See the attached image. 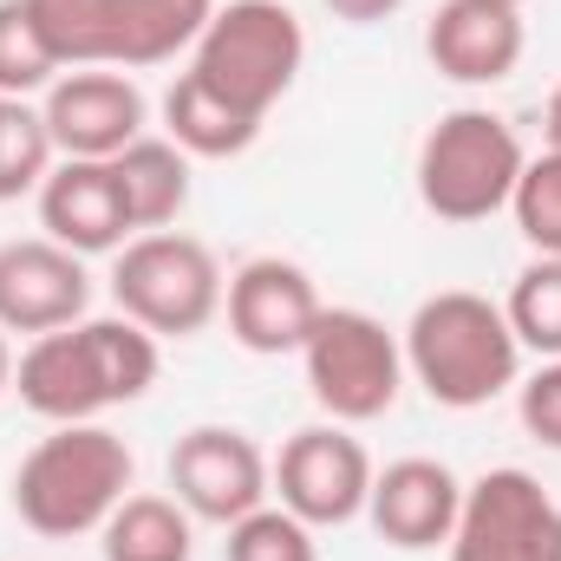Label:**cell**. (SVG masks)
<instances>
[{
    "label": "cell",
    "instance_id": "27",
    "mask_svg": "<svg viewBox=\"0 0 561 561\" xmlns=\"http://www.w3.org/2000/svg\"><path fill=\"white\" fill-rule=\"evenodd\" d=\"M405 0H327V13L333 20H346V26H379V20H392Z\"/></svg>",
    "mask_w": 561,
    "mask_h": 561
},
{
    "label": "cell",
    "instance_id": "19",
    "mask_svg": "<svg viewBox=\"0 0 561 561\" xmlns=\"http://www.w3.org/2000/svg\"><path fill=\"white\" fill-rule=\"evenodd\" d=\"M112 170H118V190H125V209H131V229L138 236L170 229L190 209V150H176L170 138H150L144 131L138 144H125L112 157Z\"/></svg>",
    "mask_w": 561,
    "mask_h": 561
},
{
    "label": "cell",
    "instance_id": "9",
    "mask_svg": "<svg viewBox=\"0 0 561 561\" xmlns=\"http://www.w3.org/2000/svg\"><path fill=\"white\" fill-rule=\"evenodd\" d=\"M170 490L196 523H242L249 510H262L275 496V470L262 457V444L236 424H196L176 437L170 450Z\"/></svg>",
    "mask_w": 561,
    "mask_h": 561
},
{
    "label": "cell",
    "instance_id": "10",
    "mask_svg": "<svg viewBox=\"0 0 561 561\" xmlns=\"http://www.w3.org/2000/svg\"><path fill=\"white\" fill-rule=\"evenodd\" d=\"M275 496L307 529H340L366 516L373 496V457L346 424H307L280 444L275 457Z\"/></svg>",
    "mask_w": 561,
    "mask_h": 561
},
{
    "label": "cell",
    "instance_id": "5",
    "mask_svg": "<svg viewBox=\"0 0 561 561\" xmlns=\"http://www.w3.org/2000/svg\"><path fill=\"white\" fill-rule=\"evenodd\" d=\"M300 66H307V33L280 0H229V7H216V20L203 26V39L190 53V72L203 85H216L229 105L255 112V118H268L294 92Z\"/></svg>",
    "mask_w": 561,
    "mask_h": 561
},
{
    "label": "cell",
    "instance_id": "25",
    "mask_svg": "<svg viewBox=\"0 0 561 561\" xmlns=\"http://www.w3.org/2000/svg\"><path fill=\"white\" fill-rule=\"evenodd\" d=\"M222 561H320V542H313V529H307L294 510L262 503V510H249L242 523H229Z\"/></svg>",
    "mask_w": 561,
    "mask_h": 561
},
{
    "label": "cell",
    "instance_id": "8",
    "mask_svg": "<svg viewBox=\"0 0 561 561\" xmlns=\"http://www.w3.org/2000/svg\"><path fill=\"white\" fill-rule=\"evenodd\" d=\"M450 561H561V503L529 470H483L463 483Z\"/></svg>",
    "mask_w": 561,
    "mask_h": 561
},
{
    "label": "cell",
    "instance_id": "30",
    "mask_svg": "<svg viewBox=\"0 0 561 561\" xmlns=\"http://www.w3.org/2000/svg\"><path fill=\"white\" fill-rule=\"evenodd\" d=\"M510 7H523V0H510Z\"/></svg>",
    "mask_w": 561,
    "mask_h": 561
},
{
    "label": "cell",
    "instance_id": "16",
    "mask_svg": "<svg viewBox=\"0 0 561 561\" xmlns=\"http://www.w3.org/2000/svg\"><path fill=\"white\" fill-rule=\"evenodd\" d=\"M457 510H463V483L450 463L437 457H399L386 470H373V496H366V516L379 529V542L424 556L437 542H450L457 529Z\"/></svg>",
    "mask_w": 561,
    "mask_h": 561
},
{
    "label": "cell",
    "instance_id": "15",
    "mask_svg": "<svg viewBox=\"0 0 561 561\" xmlns=\"http://www.w3.org/2000/svg\"><path fill=\"white\" fill-rule=\"evenodd\" d=\"M523 46V7L510 0H444L424 26V53L450 85H503Z\"/></svg>",
    "mask_w": 561,
    "mask_h": 561
},
{
    "label": "cell",
    "instance_id": "20",
    "mask_svg": "<svg viewBox=\"0 0 561 561\" xmlns=\"http://www.w3.org/2000/svg\"><path fill=\"white\" fill-rule=\"evenodd\" d=\"M99 536H105V561H190L196 556V516L176 496H125Z\"/></svg>",
    "mask_w": 561,
    "mask_h": 561
},
{
    "label": "cell",
    "instance_id": "13",
    "mask_svg": "<svg viewBox=\"0 0 561 561\" xmlns=\"http://www.w3.org/2000/svg\"><path fill=\"white\" fill-rule=\"evenodd\" d=\"M92 307V275L85 255L59 249L53 236H20L0 242V333H59L85 320Z\"/></svg>",
    "mask_w": 561,
    "mask_h": 561
},
{
    "label": "cell",
    "instance_id": "2",
    "mask_svg": "<svg viewBox=\"0 0 561 561\" xmlns=\"http://www.w3.org/2000/svg\"><path fill=\"white\" fill-rule=\"evenodd\" d=\"M131 477L138 457L118 431L53 424V437H39L13 470V516L46 542H72L112 523V510L131 496Z\"/></svg>",
    "mask_w": 561,
    "mask_h": 561
},
{
    "label": "cell",
    "instance_id": "23",
    "mask_svg": "<svg viewBox=\"0 0 561 561\" xmlns=\"http://www.w3.org/2000/svg\"><path fill=\"white\" fill-rule=\"evenodd\" d=\"M59 79V59L39 33L33 0H0V99H33Z\"/></svg>",
    "mask_w": 561,
    "mask_h": 561
},
{
    "label": "cell",
    "instance_id": "7",
    "mask_svg": "<svg viewBox=\"0 0 561 561\" xmlns=\"http://www.w3.org/2000/svg\"><path fill=\"white\" fill-rule=\"evenodd\" d=\"M222 268L209 255V242L176 236V229H150L131 236L112 262V300L125 320H138L157 340H190L222 313Z\"/></svg>",
    "mask_w": 561,
    "mask_h": 561
},
{
    "label": "cell",
    "instance_id": "18",
    "mask_svg": "<svg viewBox=\"0 0 561 561\" xmlns=\"http://www.w3.org/2000/svg\"><path fill=\"white\" fill-rule=\"evenodd\" d=\"M163 131L176 150L190 157H242L249 144L262 138V118L229 105L216 85H203L196 72H183L170 92H163Z\"/></svg>",
    "mask_w": 561,
    "mask_h": 561
},
{
    "label": "cell",
    "instance_id": "17",
    "mask_svg": "<svg viewBox=\"0 0 561 561\" xmlns=\"http://www.w3.org/2000/svg\"><path fill=\"white\" fill-rule=\"evenodd\" d=\"M216 0H105V66L138 72L176 53H196Z\"/></svg>",
    "mask_w": 561,
    "mask_h": 561
},
{
    "label": "cell",
    "instance_id": "14",
    "mask_svg": "<svg viewBox=\"0 0 561 561\" xmlns=\"http://www.w3.org/2000/svg\"><path fill=\"white\" fill-rule=\"evenodd\" d=\"M39 229L72 255H118L138 229L118 190V170L99 157H59L39 183Z\"/></svg>",
    "mask_w": 561,
    "mask_h": 561
},
{
    "label": "cell",
    "instance_id": "21",
    "mask_svg": "<svg viewBox=\"0 0 561 561\" xmlns=\"http://www.w3.org/2000/svg\"><path fill=\"white\" fill-rule=\"evenodd\" d=\"M59 144L46 131V112L33 99H0V203L39 196V183L53 176Z\"/></svg>",
    "mask_w": 561,
    "mask_h": 561
},
{
    "label": "cell",
    "instance_id": "3",
    "mask_svg": "<svg viewBox=\"0 0 561 561\" xmlns=\"http://www.w3.org/2000/svg\"><path fill=\"white\" fill-rule=\"evenodd\" d=\"M399 346H405V373L444 412H477V405L503 399L523 373V340L510 333L503 307L470 287H444V294L419 300Z\"/></svg>",
    "mask_w": 561,
    "mask_h": 561
},
{
    "label": "cell",
    "instance_id": "12",
    "mask_svg": "<svg viewBox=\"0 0 561 561\" xmlns=\"http://www.w3.org/2000/svg\"><path fill=\"white\" fill-rule=\"evenodd\" d=\"M222 313H229V333L236 346L262 353V359H280V353H300L313 320H320V287L300 262L287 255H255L242 262L229 287H222Z\"/></svg>",
    "mask_w": 561,
    "mask_h": 561
},
{
    "label": "cell",
    "instance_id": "28",
    "mask_svg": "<svg viewBox=\"0 0 561 561\" xmlns=\"http://www.w3.org/2000/svg\"><path fill=\"white\" fill-rule=\"evenodd\" d=\"M542 138H549V150H561V85L549 92V112H542Z\"/></svg>",
    "mask_w": 561,
    "mask_h": 561
},
{
    "label": "cell",
    "instance_id": "11",
    "mask_svg": "<svg viewBox=\"0 0 561 561\" xmlns=\"http://www.w3.org/2000/svg\"><path fill=\"white\" fill-rule=\"evenodd\" d=\"M46 112V131L59 144V157H99L112 163L125 144L144 138V92L118 72V66H79V72H59L39 99Z\"/></svg>",
    "mask_w": 561,
    "mask_h": 561
},
{
    "label": "cell",
    "instance_id": "1",
    "mask_svg": "<svg viewBox=\"0 0 561 561\" xmlns=\"http://www.w3.org/2000/svg\"><path fill=\"white\" fill-rule=\"evenodd\" d=\"M157 333H144L138 320H72L20 353L13 392L46 424H99L112 405H138L157 386Z\"/></svg>",
    "mask_w": 561,
    "mask_h": 561
},
{
    "label": "cell",
    "instance_id": "6",
    "mask_svg": "<svg viewBox=\"0 0 561 561\" xmlns=\"http://www.w3.org/2000/svg\"><path fill=\"white\" fill-rule=\"evenodd\" d=\"M300 366H307L313 405L333 424L386 419L405 392V346L366 307H320V320L300 346Z\"/></svg>",
    "mask_w": 561,
    "mask_h": 561
},
{
    "label": "cell",
    "instance_id": "26",
    "mask_svg": "<svg viewBox=\"0 0 561 561\" xmlns=\"http://www.w3.org/2000/svg\"><path fill=\"white\" fill-rule=\"evenodd\" d=\"M516 412H523V431H529L536 444L561 450V359H549V366H542V373L523 386Z\"/></svg>",
    "mask_w": 561,
    "mask_h": 561
},
{
    "label": "cell",
    "instance_id": "4",
    "mask_svg": "<svg viewBox=\"0 0 561 561\" xmlns=\"http://www.w3.org/2000/svg\"><path fill=\"white\" fill-rule=\"evenodd\" d=\"M523 163L529 150L510 131V118L457 105L419 144V203L437 222H490L496 209H510Z\"/></svg>",
    "mask_w": 561,
    "mask_h": 561
},
{
    "label": "cell",
    "instance_id": "24",
    "mask_svg": "<svg viewBox=\"0 0 561 561\" xmlns=\"http://www.w3.org/2000/svg\"><path fill=\"white\" fill-rule=\"evenodd\" d=\"M510 216H516V229H523V242L536 255H556L561 262V150H542V157L523 163Z\"/></svg>",
    "mask_w": 561,
    "mask_h": 561
},
{
    "label": "cell",
    "instance_id": "22",
    "mask_svg": "<svg viewBox=\"0 0 561 561\" xmlns=\"http://www.w3.org/2000/svg\"><path fill=\"white\" fill-rule=\"evenodd\" d=\"M503 320L510 333L523 340V353H542V359H561V262L556 255H536L510 300H503Z\"/></svg>",
    "mask_w": 561,
    "mask_h": 561
},
{
    "label": "cell",
    "instance_id": "29",
    "mask_svg": "<svg viewBox=\"0 0 561 561\" xmlns=\"http://www.w3.org/2000/svg\"><path fill=\"white\" fill-rule=\"evenodd\" d=\"M0 392H13V353H7V333H0Z\"/></svg>",
    "mask_w": 561,
    "mask_h": 561
}]
</instances>
